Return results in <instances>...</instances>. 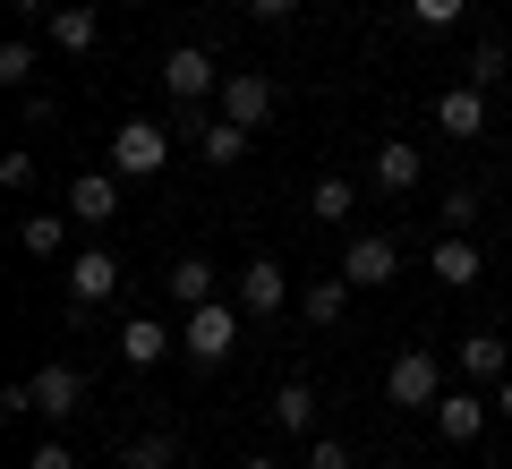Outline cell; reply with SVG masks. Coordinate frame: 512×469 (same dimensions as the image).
<instances>
[{
    "mask_svg": "<svg viewBox=\"0 0 512 469\" xmlns=\"http://www.w3.org/2000/svg\"><path fill=\"white\" fill-rule=\"evenodd\" d=\"M52 43L60 52H94V43H103V18H94L86 0H60L52 9Z\"/></svg>",
    "mask_w": 512,
    "mask_h": 469,
    "instance_id": "19",
    "label": "cell"
},
{
    "mask_svg": "<svg viewBox=\"0 0 512 469\" xmlns=\"http://www.w3.org/2000/svg\"><path fill=\"white\" fill-rule=\"evenodd\" d=\"M265 418H274V427L282 435H316V393H308V384H274V410H265Z\"/></svg>",
    "mask_w": 512,
    "mask_h": 469,
    "instance_id": "20",
    "label": "cell"
},
{
    "mask_svg": "<svg viewBox=\"0 0 512 469\" xmlns=\"http://www.w3.org/2000/svg\"><path fill=\"white\" fill-rule=\"evenodd\" d=\"M163 94H171V103H205V94H222V69H214V60H205L197 52V43H180V52H171L163 60Z\"/></svg>",
    "mask_w": 512,
    "mask_h": 469,
    "instance_id": "8",
    "label": "cell"
},
{
    "mask_svg": "<svg viewBox=\"0 0 512 469\" xmlns=\"http://www.w3.org/2000/svg\"><path fill=\"white\" fill-rule=\"evenodd\" d=\"M350 205H359V188H350V180H316L308 214H316V222H350Z\"/></svg>",
    "mask_w": 512,
    "mask_h": 469,
    "instance_id": "23",
    "label": "cell"
},
{
    "mask_svg": "<svg viewBox=\"0 0 512 469\" xmlns=\"http://www.w3.org/2000/svg\"><path fill=\"white\" fill-rule=\"evenodd\" d=\"M180 461V444H171V435H137V444L120 452V469H171Z\"/></svg>",
    "mask_w": 512,
    "mask_h": 469,
    "instance_id": "24",
    "label": "cell"
},
{
    "mask_svg": "<svg viewBox=\"0 0 512 469\" xmlns=\"http://www.w3.org/2000/svg\"><path fill=\"white\" fill-rule=\"evenodd\" d=\"M504 69H512L504 43H478V52H470V86H504Z\"/></svg>",
    "mask_w": 512,
    "mask_h": 469,
    "instance_id": "26",
    "label": "cell"
},
{
    "mask_svg": "<svg viewBox=\"0 0 512 469\" xmlns=\"http://www.w3.org/2000/svg\"><path fill=\"white\" fill-rule=\"evenodd\" d=\"M163 163H171V128L120 120V137H111V171H120V180H154Z\"/></svg>",
    "mask_w": 512,
    "mask_h": 469,
    "instance_id": "3",
    "label": "cell"
},
{
    "mask_svg": "<svg viewBox=\"0 0 512 469\" xmlns=\"http://www.w3.org/2000/svg\"><path fill=\"white\" fill-rule=\"evenodd\" d=\"M69 299H77V307L120 299V256H111V248H77V256H69Z\"/></svg>",
    "mask_w": 512,
    "mask_h": 469,
    "instance_id": "10",
    "label": "cell"
},
{
    "mask_svg": "<svg viewBox=\"0 0 512 469\" xmlns=\"http://www.w3.org/2000/svg\"><path fill=\"white\" fill-rule=\"evenodd\" d=\"M504 376H512L504 333H470V342H461V384H504Z\"/></svg>",
    "mask_w": 512,
    "mask_h": 469,
    "instance_id": "16",
    "label": "cell"
},
{
    "mask_svg": "<svg viewBox=\"0 0 512 469\" xmlns=\"http://www.w3.org/2000/svg\"><path fill=\"white\" fill-rule=\"evenodd\" d=\"M299 316H308L316 333H325V325H342V316H350V282H342V273H316V282L299 290Z\"/></svg>",
    "mask_w": 512,
    "mask_h": 469,
    "instance_id": "17",
    "label": "cell"
},
{
    "mask_svg": "<svg viewBox=\"0 0 512 469\" xmlns=\"http://www.w3.org/2000/svg\"><path fill=\"white\" fill-rule=\"evenodd\" d=\"M214 103H222V120H239V128H265V120H274V77H265V69H231Z\"/></svg>",
    "mask_w": 512,
    "mask_h": 469,
    "instance_id": "6",
    "label": "cell"
},
{
    "mask_svg": "<svg viewBox=\"0 0 512 469\" xmlns=\"http://www.w3.org/2000/svg\"><path fill=\"white\" fill-rule=\"evenodd\" d=\"M18 248L26 256H60V248H69V214H26L18 222Z\"/></svg>",
    "mask_w": 512,
    "mask_h": 469,
    "instance_id": "22",
    "label": "cell"
},
{
    "mask_svg": "<svg viewBox=\"0 0 512 469\" xmlns=\"http://www.w3.org/2000/svg\"><path fill=\"white\" fill-rule=\"evenodd\" d=\"M0 86H35V43H26V35L0 43Z\"/></svg>",
    "mask_w": 512,
    "mask_h": 469,
    "instance_id": "25",
    "label": "cell"
},
{
    "mask_svg": "<svg viewBox=\"0 0 512 469\" xmlns=\"http://www.w3.org/2000/svg\"><path fill=\"white\" fill-rule=\"evenodd\" d=\"M77 401H86V376H77V367H35V418H52V427H60V418H77Z\"/></svg>",
    "mask_w": 512,
    "mask_h": 469,
    "instance_id": "11",
    "label": "cell"
},
{
    "mask_svg": "<svg viewBox=\"0 0 512 469\" xmlns=\"http://www.w3.org/2000/svg\"><path fill=\"white\" fill-rule=\"evenodd\" d=\"M436 128H444V137H478V128H487V86H470V77L444 86L436 94Z\"/></svg>",
    "mask_w": 512,
    "mask_h": 469,
    "instance_id": "12",
    "label": "cell"
},
{
    "mask_svg": "<svg viewBox=\"0 0 512 469\" xmlns=\"http://www.w3.org/2000/svg\"><path fill=\"white\" fill-rule=\"evenodd\" d=\"M495 418H512V376H504V384H495Z\"/></svg>",
    "mask_w": 512,
    "mask_h": 469,
    "instance_id": "34",
    "label": "cell"
},
{
    "mask_svg": "<svg viewBox=\"0 0 512 469\" xmlns=\"http://www.w3.org/2000/svg\"><path fill=\"white\" fill-rule=\"evenodd\" d=\"M384 401H393V410H436V401H444L436 350H402V359L384 367Z\"/></svg>",
    "mask_w": 512,
    "mask_h": 469,
    "instance_id": "2",
    "label": "cell"
},
{
    "mask_svg": "<svg viewBox=\"0 0 512 469\" xmlns=\"http://www.w3.org/2000/svg\"><path fill=\"white\" fill-rule=\"evenodd\" d=\"M248 137H256V128L222 120V111H214V120H197V154H205V163H214V171H231L239 154H248Z\"/></svg>",
    "mask_w": 512,
    "mask_h": 469,
    "instance_id": "18",
    "label": "cell"
},
{
    "mask_svg": "<svg viewBox=\"0 0 512 469\" xmlns=\"http://www.w3.org/2000/svg\"><path fill=\"white\" fill-rule=\"evenodd\" d=\"M239 469H282V461H265V452H256V461H239Z\"/></svg>",
    "mask_w": 512,
    "mask_h": 469,
    "instance_id": "35",
    "label": "cell"
},
{
    "mask_svg": "<svg viewBox=\"0 0 512 469\" xmlns=\"http://www.w3.org/2000/svg\"><path fill=\"white\" fill-rule=\"evenodd\" d=\"M239 325H248V307L239 299H205V307H188V333H180V350L197 367H222L239 350Z\"/></svg>",
    "mask_w": 512,
    "mask_h": 469,
    "instance_id": "1",
    "label": "cell"
},
{
    "mask_svg": "<svg viewBox=\"0 0 512 469\" xmlns=\"http://www.w3.org/2000/svg\"><path fill=\"white\" fill-rule=\"evenodd\" d=\"M9 9H18V18H52V0H9Z\"/></svg>",
    "mask_w": 512,
    "mask_h": 469,
    "instance_id": "33",
    "label": "cell"
},
{
    "mask_svg": "<svg viewBox=\"0 0 512 469\" xmlns=\"http://www.w3.org/2000/svg\"><path fill=\"white\" fill-rule=\"evenodd\" d=\"M427 418H436V435H444V444H478V435H487V418H495V401L478 393V384H453V393H444Z\"/></svg>",
    "mask_w": 512,
    "mask_h": 469,
    "instance_id": "5",
    "label": "cell"
},
{
    "mask_svg": "<svg viewBox=\"0 0 512 469\" xmlns=\"http://www.w3.org/2000/svg\"><path fill=\"white\" fill-rule=\"evenodd\" d=\"M427 273H436L444 290H470V282H478V273H487V265H478L470 231H444V239H436V256H427Z\"/></svg>",
    "mask_w": 512,
    "mask_h": 469,
    "instance_id": "13",
    "label": "cell"
},
{
    "mask_svg": "<svg viewBox=\"0 0 512 469\" xmlns=\"http://www.w3.org/2000/svg\"><path fill=\"white\" fill-rule=\"evenodd\" d=\"M0 188H9V197L35 188V154H26V145H18V154H0Z\"/></svg>",
    "mask_w": 512,
    "mask_h": 469,
    "instance_id": "27",
    "label": "cell"
},
{
    "mask_svg": "<svg viewBox=\"0 0 512 469\" xmlns=\"http://www.w3.org/2000/svg\"><path fill=\"white\" fill-rule=\"evenodd\" d=\"M308 469H350V444L342 435H308Z\"/></svg>",
    "mask_w": 512,
    "mask_h": 469,
    "instance_id": "28",
    "label": "cell"
},
{
    "mask_svg": "<svg viewBox=\"0 0 512 469\" xmlns=\"http://www.w3.org/2000/svg\"><path fill=\"white\" fill-rule=\"evenodd\" d=\"M120 359L128 367H163L171 359V325H163V316H128V325H120Z\"/></svg>",
    "mask_w": 512,
    "mask_h": 469,
    "instance_id": "15",
    "label": "cell"
},
{
    "mask_svg": "<svg viewBox=\"0 0 512 469\" xmlns=\"http://www.w3.org/2000/svg\"><path fill=\"white\" fill-rule=\"evenodd\" d=\"M478 222V188H453V197H444V231H470Z\"/></svg>",
    "mask_w": 512,
    "mask_h": 469,
    "instance_id": "29",
    "label": "cell"
},
{
    "mask_svg": "<svg viewBox=\"0 0 512 469\" xmlns=\"http://www.w3.org/2000/svg\"><path fill=\"white\" fill-rule=\"evenodd\" d=\"M427 180V163H419V145H402V137H384L376 145V188L384 197H410V188Z\"/></svg>",
    "mask_w": 512,
    "mask_h": 469,
    "instance_id": "14",
    "label": "cell"
},
{
    "mask_svg": "<svg viewBox=\"0 0 512 469\" xmlns=\"http://www.w3.org/2000/svg\"><path fill=\"white\" fill-rule=\"evenodd\" d=\"M26 469H77V452L52 435V444H35V452H26Z\"/></svg>",
    "mask_w": 512,
    "mask_h": 469,
    "instance_id": "31",
    "label": "cell"
},
{
    "mask_svg": "<svg viewBox=\"0 0 512 469\" xmlns=\"http://www.w3.org/2000/svg\"><path fill=\"white\" fill-rule=\"evenodd\" d=\"M410 18L419 26H461V0H410Z\"/></svg>",
    "mask_w": 512,
    "mask_h": 469,
    "instance_id": "30",
    "label": "cell"
},
{
    "mask_svg": "<svg viewBox=\"0 0 512 469\" xmlns=\"http://www.w3.org/2000/svg\"><path fill=\"white\" fill-rule=\"evenodd\" d=\"M248 9H256V18H291L299 0H248Z\"/></svg>",
    "mask_w": 512,
    "mask_h": 469,
    "instance_id": "32",
    "label": "cell"
},
{
    "mask_svg": "<svg viewBox=\"0 0 512 469\" xmlns=\"http://www.w3.org/2000/svg\"><path fill=\"white\" fill-rule=\"evenodd\" d=\"M69 222L111 231V222H120V171H86V180H69Z\"/></svg>",
    "mask_w": 512,
    "mask_h": 469,
    "instance_id": "9",
    "label": "cell"
},
{
    "mask_svg": "<svg viewBox=\"0 0 512 469\" xmlns=\"http://www.w3.org/2000/svg\"><path fill=\"white\" fill-rule=\"evenodd\" d=\"M231 299L265 325V316H282V307H291V273H282L274 256H256V265H239V290H231Z\"/></svg>",
    "mask_w": 512,
    "mask_h": 469,
    "instance_id": "7",
    "label": "cell"
},
{
    "mask_svg": "<svg viewBox=\"0 0 512 469\" xmlns=\"http://www.w3.org/2000/svg\"><path fill=\"white\" fill-rule=\"evenodd\" d=\"M393 265H402V239H393V231H359L342 248V282L350 290H384V282H393Z\"/></svg>",
    "mask_w": 512,
    "mask_h": 469,
    "instance_id": "4",
    "label": "cell"
},
{
    "mask_svg": "<svg viewBox=\"0 0 512 469\" xmlns=\"http://www.w3.org/2000/svg\"><path fill=\"white\" fill-rule=\"evenodd\" d=\"M163 290H171V307H180V316H188V307H205V299H214V265H205V256H180Z\"/></svg>",
    "mask_w": 512,
    "mask_h": 469,
    "instance_id": "21",
    "label": "cell"
}]
</instances>
